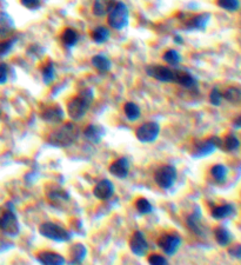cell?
<instances>
[{
  "mask_svg": "<svg viewBox=\"0 0 241 265\" xmlns=\"http://www.w3.org/2000/svg\"><path fill=\"white\" fill-rule=\"evenodd\" d=\"M107 23L113 30L121 31L130 24V12L124 2H117L107 15Z\"/></svg>",
  "mask_w": 241,
  "mask_h": 265,
  "instance_id": "3",
  "label": "cell"
},
{
  "mask_svg": "<svg viewBox=\"0 0 241 265\" xmlns=\"http://www.w3.org/2000/svg\"><path fill=\"white\" fill-rule=\"evenodd\" d=\"M178 172L177 169L173 165H165L159 166L156 169L154 173V182L156 183L160 189L163 190H169L174 185V183L177 182Z\"/></svg>",
  "mask_w": 241,
  "mask_h": 265,
  "instance_id": "7",
  "label": "cell"
},
{
  "mask_svg": "<svg viewBox=\"0 0 241 265\" xmlns=\"http://www.w3.org/2000/svg\"><path fill=\"white\" fill-rule=\"evenodd\" d=\"M160 135V125L156 121H147L135 130V137L140 143L151 144L154 143Z\"/></svg>",
  "mask_w": 241,
  "mask_h": 265,
  "instance_id": "8",
  "label": "cell"
},
{
  "mask_svg": "<svg viewBox=\"0 0 241 265\" xmlns=\"http://www.w3.org/2000/svg\"><path fill=\"white\" fill-rule=\"evenodd\" d=\"M0 116H2V111H0Z\"/></svg>",
  "mask_w": 241,
  "mask_h": 265,
  "instance_id": "45",
  "label": "cell"
},
{
  "mask_svg": "<svg viewBox=\"0 0 241 265\" xmlns=\"http://www.w3.org/2000/svg\"><path fill=\"white\" fill-rule=\"evenodd\" d=\"M216 5L223 11L227 12H236L240 9V2L239 0H216Z\"/></svg>",
  "mask_w": 241,
  "mask_h": 265,
  "instance_id": "36",
  "label": "cell"
},
{
  "mask_svg": "<svg viewBox=\"0 0 241 265\" xmlns=\"http://www.w3.org/2000/svg\"><path fill=\"white\" fill-rule=\"evenodd\" d=\"M40 117L45 123L57 125L62 123V120L65 118V113L59 104H51V105L44 107V110L40 113Z\"/></svg>",
  "mask_w": 241,
  "mask_h": 265,
  "instance_id": "12",
  "label": "cell"
},
{
  "mask_svg": "<svg viewBox=\"0 0 241 265\" xmlns=\"http://www.w3.org/2000/svg\"><path fill=\"white\" fill-rule=\"evenodd\" d=\"M134 208L140 215H149L153 212V205L149 203V201H147L144 197L138 198V200L135 201Z\"/></svg>",
  "mask_w": 241,
  "mask_h": 265,
  "instance_id": "35",
  "label": "cell"
},
{
  "mask_svg": "<svg viewBox=\"0 0 241 265\" xmlns=\"http://www.w3.org/2000/svg\"><path fill=\"white\" fill-rule=\"evenodd\" d=\"M211 13L204 12L192 16L191 18L184 19V30L188 31V32H192V31H205L209 22H211Z\"/></svg>",
  "mask_w": 241,
  "mask_h": 265,
  "instance_id": "11",
  "label": "cell"
},
{
  "mask_svg": "<svg viewBox=\"0 0 241 265\" xmlns=\"http://www.w3.org/2000/svg\"><path fill=\"white\" fill-rule=\"evenodd\" d=\"M124 112H125V116H126V118L130 121L138 120L139 118H140V116H141L140 107H139L137 104L133 103V102L125 103Z\"/></svg>",
  "mask_w": 241,
  "mask_h": 265,
  "instance_id": "33",
  "label": "cell"
},
{
  "mask_svg": "<svg viewBox=\"0 0 241 265\" xmlns=\"http://www.w3.org/2000/svg\"><path fill=\"white\" fill-rule=\"evenodd\" d=\"M228 253H229L230 257L235 258V259H240L241 258V245L240 244H235V245L229 247Z\"/></svg>",
  "mask_w": 241,
  "mask_h": 265,
  "instance_id": "42",
  "label": "cell"
},
{
  "mask_svg": "<svg viewBox=\"0 0 241 265\" xmlns=\"http://www.w3.org/2000/svg\"><path fill=\"white\" fill-rule=\"evenodd\" d=\"M146 73L151 78L162 83H173L174 82V70L169 66L160 64H151L146 68Z\"/></svg>",
  "mask_w": 241,
  "mask_h": 265,
  "instance_id": "10",
  "label": "cell"
},
{
  "mask_svg": "<svg viewBox=\"0 0 241 265\" xmlns=\"http://www.w3.org/2000/svg\"><path fill=\"white\" fill-rule=\"evenodd\" d=\"M9 78V68L5 62H0V85H4Z\"/></svg>",
  "mask_w": 241,
  "mask_h": 265,
  "instance_id": "41",
  "label": "cell"
},
{
  "mask_svg": "<svg viewBox=\"0 0 241 265\" xmlns=\"http://www.w3.org/2000/svg\"><path fill=\"white\" fill-rule=\"evenodd\" d=\"M174 43H177V44H183L184 43V40H183V38H181L180 36H176L174 37Z\"/></svg>",
  "mask_w": 241,
  "mask_h": 265,
  "instance_id": "44",
  "label": "cell"
},
{
  "mask_svg": "<svg viewBox=\"0 0 241 265\" xmlns=\"http://www.w3.org/2000/svg\"><path fill=\"white\" fill-rule=\"evenodd\" d=\"M186 224L187 228L191 230L194 235L197 236H205L206 230L205 226L201 223V210L199 208H195L191 215L186 217Z\"/></svg>",
  "mask_w": 241,
  "mask_h": 265,
  "instance_id": "16",
  "label": "cell"
},
{
  "mask_svg": "<svg viewBox=\"0 0 241 265\" xmlns=\"http://www.w3.org/2000/svg\"><path fill=\"white\" fill-rule=\"evenodd\" d=\"M233 126L234 128H236V130H239V128L241 127V116H237L235 119L233 120Z\"/></svg>",
  "mask_w": 241,
  "mask_h": 265,
  "instance_id": "43",
  "label": "cell"
},
{
  "mask_svg": "<svg viewBox=\"0 0 241 265\" xmlns=\"http://www.w3.org/2000/svg\"><path fill=\"white\" fill-rule=\"evenodd\" d=\"M110 36H111L110 30L105 26H97L96 29L92 31V33H91V38H92V40L96 44H99V45L106 43V41L110 39Z\"/></svg>",
  "mask_w": 241,
  "mask_h": 265,
  "instance_id": "32",
  "label": "cell"
},
{
  "mask_svg": "<svg viewBox=\"0 0 241 265\" xmlns=\"http://www.w3.org/2000/svg\"><path fill=\"white\" fill-rule=\"evenodd\" d=\"M115 192L114 184L110 179H103L94 186L93 194L99 201H108L113 197Z\"/></svg>",
  "mask_w": 241,
  "mask_h": 265,
  "instance_id": "15",
  "label": "cell"
},
{
  "mask_svg": "<svg viewBox=\"0 0 241 265\" xmlns=\"http://www.w3.org/2000/svg\"><path fill=\"white\" fill-rule=\"evenodd\" d=\"M117 0H94L92 12L96 17H105L108 15Z\"/></svg>",
  "mask_w": 241,
  "mask_h": 265,
  "instance_id": "21",
  "label": "cell"
},
{
  "mask_svg": "<svg viewBox=\"0 0 241 265\" xmlns=\"http://www.w3.org/2000/svg\"><path fill=\"white\" fill-rule=\"evenodd\" d=\"M163 60L171 66H177L183 60V57L177 50H169L163 54Z\"/></svg>",
  "mask_w": 241,
  "mask_h": 265,
  "instance_id": "34",
  "label": "cell"
},
{
  "mask_svg": "<svg viewBox=\"0 0 241 265\" xmlns=\"http://www.w3.org/2000/svg\"><path fill=\"white\" fill-rule=\"evenodd\" d=\"M37 260L43 265H64L65 258L53 251H41L37 254Z\"/></svg>",
  "mask_w": 241,
  "mask_h": 265,
  "instance_id": "19",
  "label": "cell"
},
{
  "mask_svg": "<svg viewBox=\"0 0 241 265\" xmlns=\"http://www.w3.org/2000/svg\"><path fill=\"white\" fill-rule=\"evenodd\" d=\"M40 72H41V77H43V82L45 83V85H51L52 83L55 80V66L54 62L48 60L43 64V66L40 68Z\"/></svg>",
  "mask_w": 241,
  "mask_h": 265,
  "instance_id": "26",
  "label": "cell"
},
{
  "mask_svg": "<svg viewBox=\"0 0 241 265\" xmlns=\"http://www.w3.org/2000/svg\"><path fill=\"white\" fill-rule=\"evenodd\" d=\"M221 148V138L218 136H211V137L206 139H200V141H195L193 149H192L191 157L195 159L205 158V157L211 156L216 150Z\"/></svg>",
  "mask_w": 241,
  "mask_h": 265,
  "instance_id": "4",
  "label": "cell"
},
{
  "mask_svg": "<svg viewBox=\"0 0 241 265\" xmlns=\"http://www.w3.org/2000/svg\"><path fill=\"white\" fill-rule=\"evenodd\" d=\"M79 135L80 128L78 127V125L71 121V123L62 124L50 132V135L46 138V142L51 146H54V148H69V146H72L78 141Z\"/></svg>",
  "mask_w": 241,
  "mask_h": 265,
  "instance_id": "1",
  "label": "cell"
},
{
  "mask_svg": "<svg viewBox=\"0 0 241 265\" xmlns=\"http://www.w3.org/2000/svg\"><path fill=\"white\" fill-rule=\"evenodd\" d=\"M39 233L45 238L53 240L57 243L69 242L72 238V233L62 226L52 222H45L39 226Z\"/></svg>",
  "mask_w": 241,
  "mask_h": 265,
  "instance_id": "6",
  "label": "cell"
},
{
  "mask_svg": "<svg viewBox=\"0 0 241 265\" xmlns=\"http://www.w3.org/2000/svg\"><path fill=\"white\" fill-rule=\"evenodd\" d=\"M17 40H18L17 38H12V39L0 41V58L6 57L13 50Z\"/></svg>",
  "mask_w": 241,
  "mask_h": 265,
  "instance_id": "37",
  "label": "cell"
},
{
  "mask_svg": "<svg viewBox=\"0 0 241 265\" xmlns=\"http://www.w3.org/2000/svg\"><path fill=\"white\" fill-rule=\"evenodd\" d=\"M239 146H240L239 138L230 132V134L226 135L225 137H223V139H221V148H220V150H222V151L225 152H234L239 149Z\"/></svg>",
  "mask_w": 241,
  "mask_h": 265,
  "instance_id": "27",
  "label": "cell"
},
{
  "mask_svg": "<svg viewBox=\"0 0 241 265\" xmlns=\"http://www.w3.org/2000/svg\"><path fill=\"white\" fill-rule=\"evenodd\" d=\"M15 30L12 17L4 11H0V36H6Z\"/></svg>",
  "mask_w": 241,
  "mask_h": 265,
  "instance_id": "29",
  "label": "cell"
},
{
  "mask_svg": "<svg viewBox=\"0 0 241 265\" xmlns=\"http://www.w3.org/2000/svg\"><path fill=\"white\" fill-rule=\"evenodd\" d=\"M235 214V207H234L233 204L215 205L211 210L212 218L216 219V221H221V219H226L228 217H234Z\"/></svg>",
  "mask_w": 241,
  "mask_h": 265,
  "instance_id": "20",
  "label": "cell"
},
{
  "mask_svg": "<svg viewBox=\"0 0 241 265\" xmlns=\"http://www.w3.org/2000/svg\"><path fill=\"white\" fill-rule=\"evenodd\" d=\"M158 246L163 250L164 253L173 256L181 246V237L177 232L165 233L158 239Z\"/></svg>",
  "mask_w": 241,
  "mask_h": 265,
  "instance_id": "9",
  "label": "cell"
},
{
  "mask_svg": "<svg viewBox=\"0 0 241 265\" xmlns=\"http://www.w3.org/2000/svg\"><path fill=\"white\" fill-rule=\"evenodd\" d=\"M61 41L67 48L74 47L79 41V34L71 27H66L61 34Z\"/></svg>",
  "mask_w": 241,
  "mask_h": 265,
  "instance_id": "30",
  "label": "cell"
},
{
  "mask_svg": "<svg viewBox=\"0 0 241 265\" xmlns=\"http://www.w3.org/2000/svg\"><path fill=\"white\" fill-rule=\"evenodd\" d=\"M20 4L30 11H34V10H39L41 8L43 0H20Z\"/></svg>",
  "mask_w": 241,
  "mask_h": 265,
  "instance_id": "39",
  "label": "cell"
},
{
  "mask_svg": "<svg viewBox=\"0 0 241 265\" xmlns=\"http://www.w3.org/2000/svg\"><path fill=\"white\" fill-rule=\"evenodd\" d=\"M209 173H211L212 178L215 183L223 184V183H226L227 178H228L229 170H228V167H227L226 165H223V164H215V165H213L211 167Z\"/></svg>",
  "mask_w": 241,
  "mask_h": 265,
  "instance_id": "23",
  "label": "cell"
},
{
  "mask_svg": "<svg viewBox=\"0 0 241 265\" xmlns=\"http://www.w3.org/2000/svg\"><path fill=\"white\" fill-rule=\"evenodd\" d=\"M83 134L84 137L89 142L93 143V144H99V143L103 141L105 135H106V131H105V128L101 126V125L90 124L84 128Z\"/></svg>",
  "mask_w": 241,
  "mask_h": 265,
  "instance_id": "18",
  "label": "cell"
},
{
  "mask_svg": "<svg viewBox=\"0 0 241 265\" xmlns=\"http://www.w3.org/2000/svg\"><path fill=\"white\" fill-rule=\"evenodd\" d=\"M69 254L73 264H82L87 256V247L82 243H75L69 249Z\"/></svg>",
  "mask_w": 241,
  "mask_h": 265,
  "instance_id": "24",
  "label": "cell"
},
{
  "mask_svg": "<svg viewBox=\"0 0 241 265\" xmlns=\"http://www.w3.org/2000/svg\"><path fill=\"white\" fill-rule=\"evenodd\" d=\"M148 263L151 265H167L169 264V260L164 256H162V254L152 253L151 256L148 257Z\"/></svg>",
  "mask_w": 241,
  "mask_h": 265,
  "instance_id": "40",
  "label": "cell"
},
{
  "mask_svg": "<svg viewBox=\"0 0 241 265\" xmlns=\"http://www.w3.org/2000/svg\"><path fill=\"white\" fill-rule=\"evenodd\" d=\"M92 65L99 72H108L112 68V62L105 54H96L92 58Z\"/></svg>",
  "mask_w": 241,
  "mask_h": 265,
  "instance_id": "31",
  "label": "cell"
},
{
  "mask_svg": "<svg viewBox=\"0 0 241 265\" xmlns=\"http://www.w3.org/2000/svg\"><path fill=\"white\" fill-rule=\"evenodd\" d=\"M46 196H47V200L50 201L51 203H54V204L64 203V202L69 201V193L60 186L52 187V189L47 191Z\"/></svg>",
  "mask_w": 241,
  "mask_h": 265,
  "instance_id": "22",
  "label": "cell"
},
{
  "mask_svg": "<svg viewBox=\"0 0 241 265\" xmlns=\"http://www.w3.org/2000/svg\"><path fill=\"white\" fill-rule=\"evenodd\" d=\"M213 233H214V238L216 243H218L220 246H228L233 239L232 233H230L225 226H216Z\"/></svg>",
  "mask_w": 241,
  "mask_h": 265,
  "instance_id": "25",
  "label": "cell"
},
{
  "mask_svg": "<svg viewBox=\"0 0 241 265\" xmlns=\"http://www.w3.org/2000/svg\"><path fill=\"white\" fill-rule=\"evenodd\" d=\"M130 249L134 256L145 257L148 252V243L141 231H135L130 239Z\"/></svg>",
  "mask_w": 241,
  "mask_h": 265,
  "instance_id": "13",
  "label": "cell"
},
{
  "mask_svg": "<svg viewBox=\"0 0 241 265\" xmlns=\"http://www.w3.org/2000/svg\"><path fill=\"white\" fill-rule=\"evenodd\" d=\"M222 98L234 105H239L241 102V90L236 86H229L221 92Z\"/></svg>",
  "mask_w": 241,
  "mask_h": 265,
  "instance_id": "28",
  "label": "cell"
},
{
  "mask_svg": "<svg viewBox=\"0 0 241 265\" xmlns=\"http://www.w3.org/2000/svg\"><path fill=\"white\" fill-rule=\"evenodd\" d=\"M186 90H197L198 89V79L192 76L191 72L187 70L176 69L174 70V82Z\"/></svg>",
  "mask_w": 241,
  "mask_h": 265,
  "instance_id": "14",
  "label": "cell"
},
{
  "mask_svg": "<svg viewBox=\"0 0 241 265\" xmlns=\"http://www.w3.org/2000/svg\"><path fill=\"white\" fill-rule=\"evenodd\" d=\"M0 232L8 237L19 235L20 223L12 207H8L0 214Z\"/></svg>",
  "mask_w": 241,
  "mask_h": 265,
  "instance_id": "5",
  "label": "cell"
},
{
  "mask_svg": "<svg viewBox=\"0 0 241 265\" xmlns=\"http://www.w3.org/2000/svg\"><path fill=\"white\" fill-rule=\"evenodd\" d=\"M208 98H209V103H211L213 106L218 107L221 105L222 96H221V91H220L218 87H213L211 92H209Z\"/></svg>",
  "mask_w": 241,
  "mask_h": 265,
  "instance_id": "38",
  "label": "cell"
},
{
  "mask_svg": "<svg viewBox=\"0 0 241 265\" xmlns=\"http://www.w3.org/2000/svg\"><path fill=\"white\" fill-rule=\"evenodd\" d=\"M108 171L112 176L117 177V178L125 179L130 172V160L126 157H121L113 162L108 167Z\"/></svg>",
  "mask_w": 241,
  "mask_h": 265,
  "instance_id": "17",
  "label": "cell"
},
{
  "mask_svg": "<svg viewBox=\"0 0 241 265\" xmlns=\"http://www.w3.org/2000/svg\"><path fill=\"white\" fill-rule=\"evenodd\" d=\"M94 100V91L91 87H85L78 96L73 97L67 103V113L71 119L80 120L86 116L87 111L92 106Z\"/></svg>",
  "mask_w": 241,
  "mask_h": 265,
  "instance_id": "2",
  "label": "cell"
}]
</instances>
